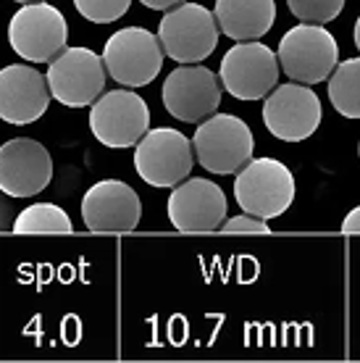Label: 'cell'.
<instances>
[{"mask_svg": "<svg viewBox=\"0 0 360 363\" xmlns=\"http://www.w3.org/2000/svg\"><path fill=\"white\" fill-rule=\"evenodd\" d=\"M287 6L305 24H329L342 13L344 0H287Z\"/></svg>", "mask_w": 360, "mask_h": 363, "instance_id": "cell-20", "label": "cell"}, {"mask_svg": "<svg viewBox=\"0 0 360 363\" xmlns=\"http://www.w3.org/2000/svg\"><path fill=\"white\" fill-rule=\"evenodd\" d=\"M53 179V158L43 143L16 137L0 145V187L13 198L40 195Z\"/></svg>", "mask_w": 360, "mask_h": 363, "instance_id": "cell-14", "label": "cell"}, {"mask_svg": "<svg viewBox=\"0 0 360 363\" xmlns=\"http://www.w3.org/2000/svg\"><path fill=\"white\" fill-rule=\"evenodd\" d=\"M263 124L284 143H303L321 124V100L303 82L274 87L263 103Z\"/></svg>", "mask_w": 360, "mask_h": 363, "instance_id": "cell-12", "label": "cell"}, {"mask_svg": "<svg viewBox=\"0 0 360 363\" xmlns=\"http://www.w3.org/2000/svg\"><path fill=\"white\" fill-rule=\"evenodd\" d=\"M106 61L90 48H66L47 64V84L66 108H87L106 90Z\"/></svg>", "mask_w": 360, "mask_h": 363, "instance_id": "cell-8", "label": "cell"}, {"mask_svg": "<svg viewBox=\"0 0 360 363\" xmlns=\"http://www.w3.org/2000/svg\"><path fill=\"white\" fill-rule=\"evenodd\" d=\"M235 198L244 213L261 218H276L295 200V177L276 158H252L237 172Z\"/></svg>", "mask_w": 360, "mask_h": 363, "instance_id": "cell-5", "label": "cell"}, {"mask_svg": "<svg viewBox=\"0 0 360 363\" xmlns=\"http://www.w3.org/2000/svg\"><path fill=\"white\" fill-rule=\"evenodd\" d=\"M81 218L90 232H132L142 218V203L126 182L103 179L84 192Z\"/></svg>", "mask_w": 360, "mask_h": 363, "instance_id": "cell-15", "label": "cell"}, {"mask_svg": "<svg viewBox=\"0 0 360 363\" xmlns=\"http://www.w3.org/2000/svg\"><path fill=\"white\" fill-rule=\"evenodd\" d=\"M329 100L337 113L360 118V58H347L329 77Z\"/></svg>", "mask_w": 360, "mask_h": 363, "instance_id": "cell-18", "label": "cell"}, {"mask_svg": "<svg viewBox=\"0 0 360 363\" xmlns=\"http://www.w3.org/2000/svg\"><path fill=\"white\" fill-rule=\"evenodd\" d=\"M90 129L106 147H135L150 129V108L137 92H103L90 106Z\"/></svg>", "mask_w": 360, "mask_h": 363, "instance_id": "cell-10", "label": "cell"}, {"mask_svg": "<svg viewBox=\"0 0 360 363\" xmlns=\"http://www.w3.org/2000/svg\"><path fill=\"white\" fill-rule=\"evenodd\" d=\"M50 84L47 74L35 66L11 64L0 69V118L24 127L43 116L50 106Z\"/></svg>", "mask_w": 360, "mask_h": 363, "instance_id": "cell-16", "label": "cell"}, {"mask_svg": "<svg viewBox=\"0 0 360 363\" xmlns=\"http://www.w3.org/2000/svg\"><path fill=\"white\" fill-rule=\"evenodd\" d=\"M66 16L45 0L24 3L9 21L11 50L29 64H50L55 55L66 50Z\"/></svg>", "mask_w": 360, "mask_h": 363, "instance_id": "cell-3", "label": "cell"}, {"mask_svg": "<svg viewBox=\"0 0 360 363\" xmlns=\"http://www.w3.org/2000/svg\"><path fill=\"white\" fill-rule=\"evenodd\" d=\"M198 164L210 174H237L252 161L255 140L240 116L213 113L198 124L192 137Z\"/></svg>", "mask_w": 360, "mask_h": 363, "instance_id": "cell-2", "label": "cell"}, {"mask_svg": "<svg viewBox=\"0 0 360 363\" xmlns=\"http://www.w3.org/2000/svg\"><path fill=\"white\" fill-rule=\"evenodd\" d=\"M218 18L200 3H179L163 13L158 24L163 53L176 64H200L218 45Z\"/></svg>", "mask_w": 360, "mask_h": 363, "instance_id": "cell-1", "label": "cell"}, {"mask_svg": "<svg viewBox=\"0 0 360 363\" xmlns=\"http://www.w3.org/2000/svg\"><path fill=\"white\" fill-rule=\"evenodd\" d=\"M279 64L289 79L303 84L324 82L339 64V45L324 24L292 27L279 43Z\"/></svg>", "mask_w": 360, "mask_h": 363, "instance_id": "cell-4", "label": "cell"}, {"mask_svg": "<svg viewBox=\"0 0 360 363\" xmlns=\"http://www.w3.org/2000/svg\"><path fill=\"white\" fill-rule=\"evenodd\" d=\"M161 37L145 27H124L108 37L103 48V61L108 77L124 87H145L161 74L163 66Z\"/></svg>", "mask_w": 360, "mask_h": 363, "instance_id": "cell-7", "label": "cell"}, {"mask_svg": "<svg viewBox=\"0 0 360 363\" xmlns=\"http://www.w3.org/2000/svg\"><path fill=\"white\" fill-rule=\"evenodd\" d=\"M169 221L174 229L200 235L216 232L226 221V195L216 182L210 179H184L169 195Z\"/></svg>", "mask_w": 360, "mask_h": 363, "instance_id": "cell-13", "label": "cell"}, {"mask_svg": "<svg viewBox=\"0 0 360 363\" xmlns=\"http://www.w3.org/2000/svg\"><path fill=\"white\" fill-rule=\"evenodd\" d=\"M221 77L200 64H181L163 82V106L179 121L200 124L221 106Z\"/></svg>", "mask_w": 360, "mask_h": 363, "instance_id": "cell-11", "label": "cell"}, {"mask_svg": "<svg viewBox=\"0 0 360 363\" xmlns=\"http://www.w3.org/2000/svg\"><path fill=\"white\" fill-rule=\"evenodd\" d=\"M358 155H360V143H358Z\"/></svg>", "mask_w": 360, "mask_h": 363, "instance_id": "cell-28", "label": "cell"}, {"mask_svg": "<svg viewBox=\"0 0 360 363\" xmlns=\"http://www.w3.org/2000/svg\"><path fill=\"white\" fill-rule=\"evenodd\" d=\"M132 0H74V9L92 24H111L129 11Z\"/></svg>", "mask_w": 360, "mask_h": 363, "instance_id": "cell-21", "label": "cell"}, {"mask_svg": "<svg viewBox=\"0 0 360 363\" xmlns=\"http://www.w3.org/2000/svg\"><path fill=\"white\" fill-rule=\"evenodd\" d=\"M16 235H69L74 232L72 216L53 203H35L18 211L16 224H13Z\"/></svg>", "mask_w": 360, "mask_h": 363, "instance_id": "cell-19", "label": "cell"}, {"mask_svg": "<svg viewBox=\"0 0 360 363\" xmlns=\"http://www.w3.org/2000/svg\"><path fill=\"white\" fill-rule=\"evenodd\" d=\"M279 53H274L269 45L244 40L229 48L221 58V84L224 90L237 100H261L266 98L276 82H279Z\"/></svg>", "mask_w": 360, "mask_h": 363, "instance_id": "cell-9", "label": "cell"}, {"mask_svg": "<svg viewBox=\"0 0 360 363\" xmlns=\"http://www.w3.org/2000/svg\"><path fill=\"white\" fill-rule=\"evenodd\" d=\"M16 3H37V0H16Z\"/></svg>", "mask_w": 360, "mask_h": 363, "instance_id": "cell-27", "label": "cell"}, {"mask_svg": "<svg viewBox=\"0 0 360 363\" xmlns=\"http://www.w3.org/2000/svg\"><path fill=\"white\" fill-rule=\"evenodd\" d=\"M221 232H247V235H269L271 227L269 221L252 213H242V216H232L224 221Z\"/></svg>", "mask_w": 360, "mask_h": 363, "instance_id": "cell-22", "label": "cell"}, {"mask_svg": "<svg viewBox=\"0 0 360 363\" xmlns=\"http://www.w3.org/2000/svg\"><path fill=\"white\" fill-rule=\"evenodd\" d=\"M13 195L0 187V232H11L13 224H16V203H13Z\"/></svg>", "mask_w": 360, "mask_h": 363, "instance_id": "cell-23", "label": "cell"}, {"mask_svg": "<svg viewBox=\"0 0 360 363\" xmlns=\"http://www.w3.org/2000/svg\"><path fill=\"white\" fill-rule=\"evenodd\" d=\"M342 232L347 235H360V206L358 208H352L342 221Z\"/></svg>", "mask_w": 360, "mask_h": 363, "instance_id": "cell-24", "label": "cell"}, {"mask_svg": "<svg viewBox=\"0 0 360 363\" xmlns=\"http://www.w3.org/2000/svg\"><path fill=\"white\" fill-rule=\"evenodd\" d=\"M195 145L179 129L158 127L135 145V169L150 187H176L192 174Z\"/></svg>", "mask_w": 360, "mask_h": 363, "instance_id": "cell-6", "label": "cell"}, {"mask_svg": "<svg viewBox=\"0 0 360 363\" xmlns=\"http://www.w3.org/2000/svg\"><path fill=\"white\" fill-rule=\"evenodd\" d=\"M140 3L147 6V9H153V11H169V9H174V6L184 3V0H140Z\"/></svg>", "mask_w": 360, "mask_h": 363, "instance_id": "cell-25", "label": "cell"}, {"mask_svg": "<svg viewBox=\"0 0 360 363\" xmlns=\"http://www.w3.org/2000/svg\"><path fill=\"white\" fill-rule=\"evenodd\" d=\"M355 48L360 50V16H358V21H355Z\"/></svg>", "mask_w": 360, "mask_h": 363, "instance_id": "cell-26", "label": "cell"}, {"mask_svg": "<svg viewBox=\"0 0 360 363\" xmlns=\"http://www.w3.org/2000/svg\"><path fill=\"white\" fill-rule=\"evenodd\" d=\"M213 13L226 37L244 43V40H258L269 35L276 18V3L274 0H216Z\"/></svg>", "mask_w": 360, "mask_h": 363, "instance_id": "cell-17", "label": "cell"}]
</instances>
